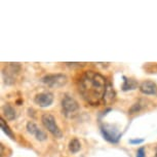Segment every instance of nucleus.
<instances>
[{"instance_id": "f257e3e1", "label": "nucleus", "mask_w": 157, "mask_h": 157, "mask_svg": "<svg viewBox=\"0 0 157 157\" xmlns=\"http://www.w3.org/2000/svg\"><path fill=\"white\" fill-rule=\"evenodd\" d=\"M106 78L94 71H86L79 79L78 90L82 99L91 106H98L103 101L107 87Z\"/></svg>"}, {"instance_id": "f03ea898", "label": "nucleus", "mask_w": 157, "mask_h": 157, "mask_svg": "<svg viewBox=\"0 0 157 157\" xmlns=\"http://www.w3.org/2000/svg\"><path fill=\"white\" fill-rule=\"evenodd\" d=\"M62 112L67 118H74L76 117L79 113V104L74 99V98L65 94L64 98L62 99Z\"/></svg>"}, {"instance_id": "7ed1b4c3", "label": "nucleus", "mask_w": 157, "mask_h": 157, "mask_svg": "<svg viewBox=\"0 0 157 157\" xmlns=\"http://www.w3.org/2000/svg\"><path fill=\"white\" fill-rule=\"evenodd\" d=\"M41 122H42L43 126L45 127L55 138L61 139L63 137V132H62L60 127L58 126L57 122H56V118L54 117V115H52L49 113H44L42 116H41Z\"/></svg>"}, {"instance_id": "20e7f679", "label": "nucleus", "mask_w": 157, "mask_h": 157, "mask_svg": "<svg viewBox=\"0 0 157 157\" xmlns=\"http://www.w3.org/2000/svg\"><path fill=\"white\" fill-rule=\"evenodd\" d=\"M68 78L64 74H47L41 78V82L52 88H59L67 83Z\"/></svg>"}, {"instance_id": "39448f33", "label": "nucleus", "mask_w": 157, "mask_h": 157, "mask_svg": "<svg viewBox=\"0 0 157 157\" xmlns=\"http://www.w3.org/2000/svg\"><path fill=\"white\" fill-rule=\"evenodd\" d=\"M101 132H102L104 139L108 141L109 143L116 144L119 142L121 138V134L118 132L117 128L114 126L110 125V124H103L101 125Z\"/></svg>"}, {"instance_id": "423d86ee", "label": "nucleus", "mask_w": 157, "mask_h": 157, "mask_svg": "<svg viewBox=\"0 0 157 157\" xmlns=\"http://www.w3.org/2000/svg\"><path fill=\"white\" fill-rule=\"evenodd\" d=\"M52 102H54V94L49 93V91L37 94L34 98V103L41 108L49 107Z\"/></svg>"}, {"instance_id": "0eeeda50", "label": "nucleus", "mask_w": 157, "mask_h": 157, "mask_svg": "<svg viewBox=\"0 0 157 157\" xmlns=\"http://www.w3.org/2000/svg\"><path fill=\"white\" fill-rule=\"evenodd\" d=\"M20 71H21V66L17 63L8 64L7 67L5 68V70L3 71V75L6 74V76H5V82H7V83H13V82L16 80Z\"/></svg>"}, {"instance_id": "6e6552de", "label": "nucleus", "mask_w": 157, "mask_h": 157, "mask_svg": "<svg viewBox=\"0 0 157 157\" xmlns=\"http://www.w3.org/2000/svg\"><path fill=\"white\" fill-rule=\"evenodd\" d=\"M26 129H27V132L31 136H34V137L36 138V140L39 142H43L47 139V135L42 129H40L37 124L33 122V121H29L27 123V125H26Z\"/></svg>"}, {"instance_id": "1a4fd4ad", "label": "nucleus", "mask_w": 157, "mask_h": 157, "mask_svg": "<svg viewBox=\"0 0 157 157\" xmlns=\"http://www.w3.org/2000/svg\"><path fill=\"white\" fill-rule=\"evenodd\" d=\"M140 91L148 96H157V85L151 80H145L140 84Z\"/></svg>"}, {"instance_id": "9d476101", "label": "nucleus", "mask_w": 157, "mask_h": 157, "mask_svg": "<svg viewBox=\"0 0 157 157\" xmlns=\"http://www.w3.org/2000/svg\"><path fill=\"white\" fill-rule=\"evenodd\" d=\"M116 99V93L115 90H113L112 85L110 83L107 84V87H106V91H105V94H104V98H103V102L104 104L106 105H110L112 104Z\"/></svg>"}, {"instance_id": "9b49d317", "label": "nucleus", "mask_w": 157, "mask_h": 157, "mask_svg": "<svg viewBox=\"0 0 157 157\" xmlns=\"http://www.w3.org/2000/svg\"><path fill=\"white\" fill-rule=\"evenodd\" d=\"M123 83L121 85V90L123 91H128V90H134L136 88H138L139 84L135 79L127 78L126 76H122Z\"/></svg>"}, {"instance_id": "f8f14e48", "label": "nucleus", "mask_w": 157, "mask_h": 157, "mask_svg": "<svg viewBox=\"0 0 157 157\" xmlns=\"http://www.w3.org/2000/svg\"><path fill=\"white\" fill-rule=\"evenodd\" d=\"M2 111H3V114L8 120H13L17 116L16 110H14V108L11 105H10V104H5L3 107H2Z\"/></svg>"}, {"instance_id": "ddd939ff", "label": "nucleus", "mask_w": 157, "mask_h": 157, "mask_svg": "<svg viewBox=\"0 0 157 157\" xmlns=\"http://www.w3.org/2000/svg\"><path fill=\"white\" fill-rule=\"evenodd\" d=\"M68 148H69V151L71 153H77L79 152L81 149V144L80 142H79L78 139H72V140L70 141L69 145H68Z\"/></svg>"}, {"instance_id": "4468645a", "label": "nucleus", "mask_w": 157, "mask_h": 157, "mask_svg": "<svg viewBox=\"0 0 157 157\" xmlns=\"http://www.w3.org/2000/svg\"><path fill=\"white\" fill-rule=\"evenodd\" d=\"M0 126H1V128H2V130H3V132L6 136H8L10 139H14V136H13V132H11V129L10 128V126L7 125L6 124V122L4 121V119L3 118L1 117V119H0Z\"/></svg>"}, {"instance_id": "2eb2a0df", "label": "nucleus", "mask_w": 157, "mask_h": 157, "mask_svg": "<svg viewBox=\"0 0 157 157\" xmlns=\"http://www.w3.org/2000/svg\"><path fill=\"white\" fill-rule=\"evenodd\" d=\"M140 110H141V105H140V104H135V105H132V107L130 108L129 114H134V113H136V112H138Z\"/></svg>"}, {"instance_id": "dca6fc26", "label": "nucleus", "mask_w": 157, "mask_h": 157, "mask_svg": "<svg viewBox=\"0 0 157 157\" xmlns=\"http://www.w3.org/2000/svg\"><path fill=\"white\" fill-rule=\"evenodd\" d=\"M137 157H146V153H145V149L143 147L139 148L137 151Z\"/></svg>"}, {"instance_id": "f3484780", "label": "nucleus", "mask_w": 157, "mask_h": 157, "mask_svg": "<svg viewBox=\"0 0 157 157\" xmlns=\"http://www.w3.org/2000/svg\"><path fill=\"white\" fill-rule=\"evenodd\" d=\"M143 142H144V139H132V140H129V144L139 145V144H142Z\"/></svg>"}, {"instance_id": "a211bd4d", "label": "nucleus", "mask_w": 157, "mask_h": 157, "mask_svg": "<svg viewBox=\"0 0 157 157\" xmlns=\"http://www.w3.org/2000/svg\"><path fill=\"white\" fill-rule=\"evenodd\" d=\"M155 157H157V147L155 148Z\"/></svg>"}]
</instances>
